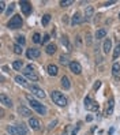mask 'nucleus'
<instances>
[{
	"mask_svg": "<svg viewBox=\"0 0 120 135\" xmlns=\"http://www.w3.org/2000/svg\"><path fill=\"white\" fill-rule=\"evenodd\" d=\"M18 113L23 117H29V119L31 117V111L29 108H26V106H23V105H21L18 108Z\"/></svg>",
	"mask_w": 120,
	"mask_h": 135,
	"instance_id": "7",
	"label": "nucleus"
},
{
	"mask_svg": "<svg viewBox=\"0 0 120 135\" xmlns=\"http://www.w3.org/2000/svg\"><path fill=\"white\" fill-rule=\"evenodd\" d=\"M93 14H94V8L91 6H89L86 8V11H85V19L86 21H90V19L93 18Z\"/></svg>",
	"mask_w": 120,
	"mask_h": 135,
	"instance_id": "17",
	"label": "nucleus"
},
{
	"mask_svg": "<svg viewBox=\"0 0 120 135\" xmlns=\"http://www.w3.org/2000/svg\"><path fill=\"white\" fill-rule=\"evenodd\" d=\"M13 11H14V4H11V6L8 7V8H7V11H6V14H7V15H10L11 13H13Z\"/></svg>",
	"mask_w": 120,
	"mask_h": 135,
	"instance_id": "35",
	"label": "nucleus"
},
{
	"mask_svg": "<svg viewBox=\"0 0 120 135\" xmlns=\"http://www.w3.org/2000/svg\"><path fill=\"white\" fill-rule=\"evenodd\" d=\"M57 72H59V68H57L56 64H49L48 66V74H49L51 77H56Z\"/></svg>",
	"mask_w": 120,
	"mask_h": 135,
	"instance_id": "13",
	"label": "nucleus"
},
{
	"mask_svg": "<svg viewBox=\"0 0 120 135\" xmlns=\"http://www.w3.org/2000/svg\"><path fill=\"white\" fill-rule=\"evenodd\" d=\"M0 101H2V104H4L6 106H8V108H13V101H11L4 93L0 94Z\"/></svg>",
	"mask_w": 120,
	"mask_h": 135,
	"instance_id": "12",
	"label": "nucleus"
},
{
	"mask_svg": "<svg viewBox=\"0 0 120 135\" xmlns=\"http://www.w3.org/2000/svg\"><path fill=\"white\" fill-rule=\"evenodd\" d=\"M91 120H93V116H87L86 117V121H91Z\"/></svg>",
	"mask_w": 120,
	"mask_h": 135,
	"instance_id": "40",
	"label": "nucleus"
},
{
	"mask_svg": "<svg viewBox=\"0 0 120 135\" xmlns=\"http://www.w3.org/2000/svg\"><path fill=\"white\" fill-rule=\"evenodd\" d=\"M59 62L62 63L63 66H67V64L70 66V63H71V62H68V57H67V56H64V55H62V56L59 57Z\"/></svg>",
	"mask_w": 120,
	"mask_h": 135,
	"instance_id": "27",
	"label": "nucleus"
},
{
	"mask_svg": "<svg viewBox=\"0 0 120 135\" xmlns=\"http://www.w3.org/2000/svg\"><path fill=\"white\" fill-rule=\"evenodd\" d=\"M17 42L22 46V45H25V44H26V40H25L23 35H18V37H17Z\"/></svg>",
	"mask_w": 120,
	"mask_h": 135,
	"instance_id": "32",
	"label": "nucleus"
},
{
	"mask_svg": "<svg viewBox=\"0 0 120 135\" xmlns=\"http://www.w3.org/2000/svg\"><path fill=\"white\" fill-rule=\"evenodd\" d=\"M60 82H62V87H63L64 90H68L70 87H71V83H70V79H68V77H63V78H62V81H60Z\"/></svg>",
	"mask_w": 120,
	"mask_h": 135,
	"instance_id": "19",
	"label": "nucleus"
},
{
	"mask_svg": "<svg viewBox=\"0 0 120 135\" xmlns=\"http://www.w3.org/2000/svg\"><path fill=\"white\" fill-rule=\"evenodd\" d=\"M106 35V30L105 29H100V30H97V33H95V38L97 40H101V38H104Z\"/></svg>",
	"mask_w": 120,
	"mask_h": 135,
	"instance_id": "24",
	"label": "nucleus"
},
{
	"mask_svg": "<svg viewBox=\"0 0 120 135\" xmlns=\"http://www.w3.org/2000/svg\"><path fill=\"white\" fill-rule=\"evenodd\" d=\"M62 44H63V45H66V48L68 49V51L73 49V46H71V44H70V41H68V38H67L66 35H64V37H62Z\"/></svg>",
	"mask_w": 120,
	"mask_h": 135,
	"instance_id": "25",
	"label": "nucleus"
},
{
	"mask_svg": "<svg viewBox=\"0 0 120 135\" xmlns=\"http://www.w3.org/2000/svg\"><path fill=\"white\" fill-rule=\"evenodd\" d=\"M82 17H81V14L79 13H75L74 14V17H73V19H71V25L73 26H75V25H79V23H82Z\"/></svg>",
	"mask_w": 120,
	"mask_h": 135,
	"instance_id": "14",
	"label": "nucleus"
},
{
	"mask_svg": "<svg viewBox=\"0 0 120 135\" xmlns=\"http://www.w3.org/2000/svg\"><path fill=\"white\" fill-rule=\"evenodd\" d=\"M112 74H113L115 78H119L120 77V64L119 63H113V66H112Z\"/></svg>",
	"mask_w": 120,
	"mask_h": 135,
	"instance_id": "16",
	"label": "nucleus"
},
{
	"mask_svg": "<svg viewBox=\"0 0 120 135\" xmlns=\"http://www.w3.org/2000/svg\"><path fill=\"white\" fill-rule=\"evenodd\" d=\"M7 132L10 135H19L17 126H7Z\"/></svg>",
	"mask_w": 120,
	"mask_h": 135,
	"instance_id": "22",
	"label": "nucleus"
},
{
	"mask_svg": "<svg viewBox=\"0 0 120 135\" xmlns=\"http://www.w3.org/2000/svg\"><path fill=\"white\" fill-rule=\"evenodd\" d=\"M85 108L87 111H98V104L94 100H91L90 97L85 98Z\"/></svg>",
	"mask_w": 120,
	"mask_h": 135,
	"instance_id": "5",
	"label": "nucleus"
},
{
	"mask_svg": "<svg viewBox=\"0 0 120 135\" xmlns=\"http://www.w3.org/2000/svg\"><path fill=\"white\" fill-rule=\"evenodd\" d=\"M115 3H116L115 0H113V2H106L105 4H104V6H111V4H115Z\"/></svg>",
	"mask_w": 120,
	"mask_h": 135,
	"instance_id": "39",
	"label": "nucleus"
},
{
	"mask_svg": "<svg viewBox=\"0 0 120 135\" xmlns=\"http://www.w3.org/2000/svg\"><path fill=\"white\" fill-rule=\"evenodd\" d=\"M51 98H52V101L59 106H66L67 105V98L60 92H57V90H53V92L51 93Z\"/></svg>",
	"mask_w": 120,
	"mask_h": 135,
	"instance_id": "2",
	"label": "nucleus"
},
{
	"mask_svg": "<svg viewBox=\"0 0 120 135\" xmlns=\"http://www.w3.org/2000/svg\"><path fill=\"white\" fill-rule=\"evenodd\" d=\"M13 49H14V52L17 53V55H21V53H22V51H23V49H22V46L19 45V44H15Z\"/></svg>",
	"mask_w": 120,
	"mask_h": 135,
	"instance_id": "30",
	"label": "nucleus"
},
{
	"mask_svg": "<svg viewBox=\"0 0 120 135\" xmlns=\"http://www.w3.org/2000/svg\"><path fill=\"white\" fill-rule=\"evenodd\" d=\"M102 48H104V52H105V53L109 52L111 48H112V41H111V38H106L105 41H104V46H102Z\"/></svg>",
	"mask_w": 120,
	"mask_h": 135,
	"instance_id": "20",
	"label": "nucleus"
},
{
	"mask_svg": "<svg viewBox=\"0 0 120 135\" xmlns=\"http://www.w3.org/2000/svg\"><path fill=\"white\" fill-rule=\"evenodd\" d=\"M21 10L25 15H29L31 13V4L29 2H21Z\"/></svg>",
	"mask_w": 120,
	"mask_h": 135,
	"instance_id": "11",
	"label": "nucleus"
},
{
	"mask_svg": "<svg viewBox=\"0 0 120 135\" xmlns=\"http://www.w3.org/2000/svg\"><path fill=\"white\" fill-rule=\"evenodd\" d=\"M113 108H115V100L113 98H109L108 105H106V109H105V116H111V115L113 113Z\"/></svg>",
	"mask_w": 120,
	"mask_h": 135,
	"instance_id": "10",
	"label": "nucleus"
},
{
	"mask_svg": "<svg viewBox=\"0 0 120 135\" xmlns=\"http://www.w3.org/2000/svg\"><path fill=\"white\" fill-rule=\"evenodd\" d=\"M22 26V18L21 15H14L8 22V27L10 29H19Z\"/></svg>",
	"mask_w": 120,
	"mask_h": 135,
	"instance_id": "4",
	"label": "nucleus"
},
{
	"mask_svg": "<svg viewBox=\"0 0 120 135\" xmlns=\"http://www.w3.org/2000/svg\"><path fill=\"white\" fill-rule=\"evenodd\" d=\"M17 128H18V132L19 135H26L27 134V128H26V126L25 124H17Z\"/></svg>",
	"mask_w": 120,
	"mask_h": 135,
	"instance_id": "23",
	"label": "nucleus"
},
{
	"mask_svg": "<svg viewBox=\"0 0 120 135\" xmlns=\"http://www.w3.org/2000/svg\"><path fill=\"white\" fill-rule=\"evenodd\" d=\"M68 67H70L71 72H73V74H75V75H79V74L82 72V66L79 64L78 62H71Z\"/></svg>",
	"mask_w": 120,
	"mask_h": 135,
	"instance_id": "6",
	"label": "nucleus"
},
{
	"mask_svg": "<svg viewBox=\"0 0 120 135\" xmlns=\"http://www.w3.org/2000/svg\"><path fill=\"white\" fill-rule=\"evenodd\" d=\"M4 8H6V3H4V2H3V0H2V2H0V10H2V11H3V10H4Z\"/></svg>",
	"mask_w": 120,
	"mask_h": 135,
	"instance_id": "37",
	"label": "nucleus"
},
{
	"mask_svg": "<svg viewBox=\"0 0 120 135\" xmlns=\"http://www.w3.org/2000/svg\"><path fill=\"white\" fill-rule=\"evenodd\" d=\"M15 82L18 83V85H21V86H23V87H30L29 85H27V82H26V79L23 78V77H21V75H17L15 77Z\"/></svg>",
	"mask_w": 120,
	"mask_h": 135,
	"instance_id": "18",
	"label": "nucleus"
},
{
	"mask_svg": "<svg viewBox=\"0 0 120 135\" xmlns=\"http://www.w3.org/2000/svg\"><path fill=\"white\" fill-rule=\"evenodd\" d=\"M26 98H27V101H29V104L31 105V108H33L35 112H38L40 115H45V113H46V108H45L42 104H40L37 100H34L31 96H29V94L26 96Z\"/></svg>",
	"mask_w": 120,
	"mask_h": 135,
	"instance_id": "1",
	"label": "nucleus"
},
{
	"mask_svg": "<svg viewBox=\"0 0 120 135\" xmlns=\"http://www.w3.org/2000/svg\"><path fill=\"white\" fill-rule=\"evenodd\" d=\"M100 86H101V82H100V81H97V82L94 83L93 89H94V90H98V89H100Z\"/></svg>",
	"mask_w": 120,
	"mask_h": 135,
	"instance_id": "36",
	"label": "nucleus"
},
{
	"mask_svg": "<svg viewBox=\"0 0 120 135\" xmlns=\"http://www.w3.org/2000/svg\"><path fill=\"white\" fill-rule=\"evenodd\" d=\"M49 21H51V15H49V14H45V15L42 17V19H41L42 26H46L48 23H49Z\"/></svg>",
	"mask_w": 120,
	"mask_h": 135,
	"instance_id": "29",
	"label": "nucleus"
},
{
	"mask_svg": "<svg viewBox=\"0 0 120 135\" xmlns=\"http://www.w3.org/2000/svg\"><path fill=\"white\" fill-rule=\"evenodd\" d=\"M49 40H51L49 34H45V35H44V37H42V41H41V44H46L48 41H49Z\"/></svg>",
	"mask_w": 120,
	"mask_h": 135,
	"instance_id": "34",
	"label": "nucleus"
},
{
	"mask_svg": "<svg viewBox=\"0 0 120 135\" xmlns=\"http://www.w3.org/2000/svg\"><path fill=\"white\" fill-rule=\"evenodd\" d=\"M23 75H25L26 78H29L30 81H33V82L38 81V75L35 74V71H34V68L31 66H26L25 67V70H23Z\"/></svg>",
	"mask_w": 120,
	"mask_h": 135,
	"instance_id": "3",
	"label": "nucleus"
},
{
	"mask_svg": "<svg viewBox=\"0 0 120 135\" xmlns=\"http://www.w3.org/2000/svg\"><path fill=\"white\" fill-rule=\"evenodd\" d=\"M41 41H42L41 35H40L38 33H34V35H33V42H35V44H40Z\"/></svg>",
	"mask_w": 120,
	"mask_h": 135,
	"instance_id": "31",
	"label": "nucleus"
},
{
	"mask_svg": "<svg viewBox=\"0 0 120 135\" xmlns=\"http://www.w3.org/2000/svg\"><path fill=\"white\" fill-rule=\"evenodd\" d=\"M119 56H120V44H117L113 49V60H117Z\"/></svg>",
	"mask_w": 120,
	"mask_h": 135,
	"instance_id": "26",
	"label": "nucleus"
},
{
	"mask_svg": "<svg viewBox=\"0 0 120 135\" xmlns=\"http://www.w3.org/2000/svg\"><path fill=\"white\" fill-rule=\"evenodd\" d=\"M29 126L33 130H38L40 128V120H38V119H35V117H30L29 119Z\"/></svg>",
	"mask_w": 120,
	"mask_h": 135,
	"instance_id": "15",
	"label": "nucleus"
},
{
	"mask_svg": "<svg viewBox=\"0 0 120 135\" xmlns=\"http://www.w3.org/2000/svg\"><path fill=\"white\" fill-rule=\"evenodd\" d=\"M73 0H63V2H60V6L62 7H68V6H71L73 4Z\"/></svg>",
	"mask_w": 120,
	"mask_h": 135,
	"instance_id": "33",
	"label": "nucleus"
},
{
	"mask_svg": "<svg viewBox=\"0 0 120 135\" xmlns=\"http://www.w3.org/2000/svg\"><path fill=\"white\" fill-rule=\"evenodd\" d=\"M119 19H120V14H119Z\"/></svg>",
	"mask_w": 120,
	"mask_h": 135,
	"instance_id": "41",
	"label": "nucleus"
},
{
	"mask_svg": "<svg viewBox=\"0 0 120 135\" xmlns=\"http://www.w3.org/2000/svg\"><path fill=\"white\" fill-rule=\"evenodd\" d=\"M56 49H57V48H56L55 44H48L46 48H45V52H46L48 55H53V53L56 52Z\"/></svg>",
	"mask_w": 120,
	"mask_h": 135,
	"instance_id": "21",
	"label": "nucleus"
},
{
	"mask_svg": "<svg viewBox=\"0 0 120 135\" xmlns=\"http://www.w3.org/2000/svg\"><path fill=\"white\" fill-rule=\"evenodd\" d=\"M29 89L31 90V93H33L34 96H37L38 98H44V97H45V93H44V90L40 89V87H37V86H30Z\"/></svg>",
	"mask_w": 120,
	"mask_h": 135,
	"instance_id": "8",
	"label": "nucleus"
},
{
	"mask_svg": "<svg viewBox=\"0 0 120 135\" xmlns=\"http://www.w3.org/2000/svg\"><path fill=\"white\" fill-rule=\"evenodd\" d=\"M13 67H14L15 70L19 71V70H21L22 67H23V62H22V60H15V62L13 63Z\"/></svg>",
	"mask_w": 120,
	"mask_h": 135,
	"instance_id": "28",
	"label": "nucleus"
},
{
	"mask_svg": "<svg viewBox=\"0 0 120 135\" xmlns=\"http://www.w3.org/2000/svg\"><path fill=\"white\" fill-rule=\"evenodd\" d=\"M56 123H57V121H56V120L51 123V124H49V130H52V128H53V127H55V124H56Z\"/></svg>",
	"mask_w": 120,
	"mask_h": 135,
	"instance_id": "38",
	"label": "nucleus"
},
{
	"mask_svg": "<svg viewBox=\"0 0 120 135\" xmlns=\"http://www.w3.org/2000/svg\"><path fill=\"white\" fill-rule=\"evenodd\" d=\"M40 55H41V52H40V49H37V48H30V49H27V52H26V56L29 59L40 57Z\"/></svg>",
	"mask_w": 120,
	"mask_h": 135,
	"instance_id": "9",
	"label": "nucleus"
}]
</instances>
